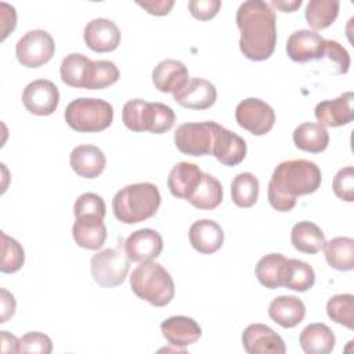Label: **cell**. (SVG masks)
I'll use <instances>...</instances> for the list:
<instances>
[{"mask_svg":"<svg viewBox=\"0 0 354 354\" xmlns=\"http://www.w3.org/2000/svg\"><path fill=\"white\" fill-rule=\"evenodd\" d=\"M235 19L241 30L242 54L252 61L270 58L277 44V15L271 6L263 0L243 1Z\"/></svg>","mask_w":354,"mask_h":354,"instance_id":"1","label":"cell"},{"mask_svg":"<svg viewBox=\"0 0 354 354\" xmlns=\"http://www.w3.org/2000/svg\"><path fill=\"white\" fill-rule=\"evenodd\" d=\"M335 195L346 202L354 201V169L353 166H346L340 169L333 178L332 184Z\"/></svg>","mask_w":354,"mask_h":354,"instance_id":"40","label":"cell"},{"mask_svg":"<svg viewBox=\"0 0 354 354\" xmlns=\"http://www.w3.org/2000/svg\"><path fill=\"white\" fill-rule=\"evenodd\" d=\"M91 277L101 288H115L124 282L130 270V259L120 249L108 248L90 260Z\"/></svg>","mask_w":354,"mask_h":354,"instance_id":"7","label":"cell"},{"mask_svg":"<svg viewBox=\"0 0 354 354\" xmlns=\"http://www.w3.org/2000/svg\"><path fill=\"white\" fill-rule=\"evenodd\" d=\"M290 241L296 250L307 254L318 253L326 242L322 230L311 221H299L292 227Z\"/></svg>","mask_w":354,"mask_h":354,"instance_id":"28","label":"cell"},{"mask_svg":"<svg viewBox=\"0 0 354 354\" xmlns=\"http://www.w3.org/2000/svg\"><path fill=\"white\" fill-rule=\"evenodd\" d=\"M242 346L249 354H285L282 337L264 324H250L242 333Z\"/></svg>","mask_w":354,"mask_h":354,"instance_id":"12","label":"cell"},{"mask_svg":"<svg viewBox=\"0 0 354 354\" xmlns=\"http://www.w3.org/2000/svg\"><path fill=\"white\" fill-rule=\"evenodd\" d=\"M354 93L346 91L335 100H326L317 104L314 109L315 119L324 127H339L348 124L354 119Z\"/></svg>","mask_w":354,"mask_h":354,"instance_id":"14","label":"cell"},{"mask_svg":"<svg viewBox=\"0 0 354 354\" xmlns=\"http://www.w3.org/2000/svg\"><path fill=\"white\" fill-rule=\"evenodd\" d=\"M221 7L220 0H191L188 1V10L191 15L199 21H207L217 15Z\"/></svg>","mask_w":354,"mask_h":354,"instance_id":"43","label":"cell"},{"mask_svg":"<svg viewBox=\"0 0 354 354\" xmlns=\"http://www.w3.org/2000/svg\"><path fill=\"white\" fill-rule=\"evenodd\" d=\"M259 198V180L249 171L239 173L231 183V199L238 207H250Z\"/></svg>","mask_w":354,"mask_h":354,"instance_id":"35","label":"cell"},{"mask_svg":"<svg viewBox=\"0 0 354 354\" xmlns=\"http://www.w3.org/2000/svg\"><path fill=\"white\" fill-rule=\"evenodd\" d=\"M55 51L53 36L43 29L26 32L15 46L18 62L26 68H39L48 62Z\"/></svg>","mask_w":354,"mask_h":354,"instance_id":"9","label":"cell"},{"mask_svg":"<svg viewBox=\"0 0 354 354\" xmlns=\"http://www.w3.org/2000/svg\"><path fill=\"white\" fill-rule=\"evenodd\" d=\"M285 263L286 257L281 253H270L263 256L254 268L259 282L268 289L283 286Z\"/></svg>","mask_w":354,"mask_h":354,"instance_id":"32","label":"cell"},{"mask_svg":"<svg viewBox=\"0 0 354 354\" xmlns=\"http://www.w3.org/2000/svg\"><path fill=\"white\" fill-rule=\"evenodd\" d=\"M236 123L253 136L267 134L275 123L274 109L260 98H246L235 108Z\"/></svg>","mask_w":354,"mask_h":354,"instance_id":"10","label":"cell"},{"mask_svg":"<svg viewBox=\"0 0 354 354\" xmlns=\"http://www.w3.org/2000/svg\"><path fill=\"white\" fill-rule=\"evenodd\" d=\"M22 104L33 115H51L59 104L58 87L47 79L33 80L22 91Z\"/></svg>","mask_w":354,"mask_h":354,"instance_id":"11","label":"cell"},{"mask_svg":"<svg viewBox=\"0 0 354 354\" xmlns=\"http://www.w3.org/2000/svg\"><path fill=\"white\" fill-rule=\"evenodd\" d=\"M86 46L95 53H109L118 48L120 43V30L118 25L108 18H94L83 32Z\"/></svg>","mask_w":354,"mask_h":354,"instance_id":"16","label":"cell"},{"mask_svg":"<svg viewBox=\"0 0 354 354\" xmlns=\"http://www.w3.org/2000/svg\"><path fill=\"white\" fill-rule=\"evenodd\" d=\"M286 54L295 62L322 59L325 54V39L310 29L296 30L288 37Z\"/></svg>","mask_w":354,"mask_h":354,"instance_id":"13","label":"cell"},{"mask_svg":"<svg viewBox=\"0 0 354 354\" xmlns=\"http://www.w3.org/2000/svg\"><path fill=\"white\" fill-rule=\"evenodd\" d=\"M293 142L301 151L319 153L325 151L329 144V133L319 123L304 122L295 129Z\"/></svg>","mask_w":354,"mask_h":354,"instance_id":"27","label":"cell"},{"mask_svg":"<svg viewBox=\"0 0 354 354\" xmlns=\"http://www.w3.org/2000/svg\"><path fill=\"white\" fill-rule=\"evenodd\" d=\"M93 62L94 61L80 53H71L62 59L59 66L62 82L71 87L84 88L93 68Z\"/></svg>","mask_w":354,"mask_h":354,"instance_id":"29","label":"cell"},{"mask_svg":"<svg viewBox=\"0 0 354 354\" xmlns=\"http://www.w3.org/2000/svg\"><path fill=\"white\" fill-rule=\"evenodd\" d=\"M326 263L337 271L354 268V239L350 236H336L322 246Z\"/></svg>","mask_w":354,"mask_h":354,"instance_id":"30","label":"cell"},{"mask_svg":"<svg viewBox=\"0 0 354 354\" xmlns=\"http://www.w3.org/2000/svg\"><path fill=\"white\" fill-rule=\"evenodd\" d=\"M1 293V324L7 322L8 318H11L15 313V307H17V303H15V299L14 296L7 292L6 289H1L0 290Z\"/></svg>","mask_w":354,"mask_h":354,"instance_id":"46","label":"cell"},{"mask_svg":"<svg viewBox=\"0 0 354 354\" xmlns=\"http://www.w3.org/2000/svg\"><path fill=\"white\" fill-rule=\"evenodd\" d=\"M69 165L77 176L83 178H95L104 171L106 158L95 145H77L71 152Z\"/></svg>","mask_w":354,"mask_h":354,"instance_id":"24","label":"cell"},{"mask_svg":"<svg viewBox=\"0 0 354 354\" xmlns=\"http://www.w3.org/2000/svg\"><path fill=\"white\" fill-rule=\"evenodd\" d=\"M105 213H106V206L104 199L94 192L82 194L73 205L75 217H79L83 214H97V216L105 217Z\"/></svg>","mask_w":354,"mask_h":354,"instance_id":"39","label":"cell"},{"mask_svg":"<svg viewBox=\"0 0 354 354\" xmlns=\"http://www.w3.org/2000/svg\"><path fill=\"white\" fill-rule=\"evenodd\" d=\"M122 119L124 126L131 131L163 134L174 126L176 115L166 104L134 98L123 105Z\"/></svg>","mask_w":354,"mask_h":354,"instance_id":"5","label":"cell"},{"mask_svg":"<svg viewBox=\"0 0 354 354\" xmlns=\"http://www.w3.org/2000/svg\"><path fill=\"white\" fill-rule=\"evenodd\" d=\"M163 249L160 234L151 228H141L131 232L124 241V252L130 261L144 263L156 259Z\"/></svg>","mask_w":354,"mask_h":354,"instance_id":"15","label":"cell"},{"mask_svg":"<svg viewBox=\"0 0 354 354\" xmlns=\"http://www.w3.org/2000/svg\"><path fill=\"white\" fill-rule=\"evenodd\" d=\"M268 315L282 328H295L304 319L306 307L299 297L282 295L271 300Z\"/></svg>","mask_w":354,"mask_h":354,"instance_id":"25","label":"cell"},{"mask_svg":"<svg viewBox=\"0 0 354 354\" xmlns=\"http://www.w3.org/2000/svg\"><path fill=\"white\" fill-rule=\"evenodd\" d=\"M223 195L224 192L221 183L216 177L203 173L201 183L187 201L196 209L212 210L221 203Z\"/></svg>","mask_w":354,"mask_h":354,"instance_id":"31","label":"cell"},{"mask_svg":"<svg viewBox=\"0 0 354 354\" xmlns=\"http://www.w3.org/2000/svg\"><path fill=\"white\" fill-rule=\"evenodd\" d=\"M212 155L225 166H236L246 156V142L236 133L218 126Z\"/></svg>","mask_w":354,"mask_h":354,"instance_id":"20","label":"cell"},{"mask_svg":"<svg viewBox=\"0 0 354 354\" xmlns=\"http://www.w3.org/2000/svg\"><path fill=\"white\" fill-rule=\"evenodd\" d=\"M189 243L202 254H212L217 252L224 243L223 228L210 218L195 221L188 231Z\"/></svg>","mask_w":354,"mask_h":354,"instance_id":"22","label":"cell"},{"mask_svg":"<svg viewBox=\"0 0 354 354\" xmlns=\"http://www.w3.org/2000/svg\"><path fill=\"white\" fill-rule=\"evenodd\" d=\"M315 272L311 266L297 259H286L283 268V286L295 292H306L313 288Z\"/></svg>","mask_w":354,"mask_h":354,"instance_id":"33","label":"cell"},{"mask_svg":"<svg viewBox=\"0 0 354 354\" xmlns=\"http://www.w3.org/2000/svg\"><path fill=\"white\" fill-rule=\"evenodd\" d=\"M339 7L337 0H310L304 11L306 21L315 30L325 29L337 18Z\"/></svg>","mask_w":354,"mask_h":354,"instance_id":"34","label":"cell"},{"mask_svg":"<svg viewBox=\"0 0 354 354\" xmlns=\"http://www.w3.org/2000/svg\"><path fill=\"white\" fill-rule=\"evenodd\" d=\"M173 98L184 108L203 111L210 108L217 98V90L213 83L201 77H192Z\"/></svg>","mask_w":354,"mask_h":354,"instance_id":"17","label":"cell"},{"mask_svg":"<svg viewBox=\"0 0 354 354\" xmlns=\"http://www.w3.org/2000/svg\"><path fill=\"white\" fill-rule=\"evenodd\" d=\"M1 351L3 353H21V339L1 330Z\"/></svg>","mask_w":354,"mask_h":354,"instance_id":"47","label":"cell"},{"mask_svg":"<svg viewBox=\"0 0 354 354\" xmlns=\"http://www.w3.org/2000/svg\"><path fill=\"white\" fill-rule=\"evenodd\" d=\"M0 19H1V40L7 37L17 26V12L15 8L4 1L0 3Z\"/></svg>","mask_w":354,"mask_h":354,"instance_id":"44","label":"cell"},{"mask_svg":"<svg viewBox=\"0 0 354 354\" xmlns=\"http://www.w3.org/2000/svg\"><path fill=\"white\" fill-rule=\"evenodd\" d=\"M299 342L306 354H328L333 350L336 337L328 325L315 322L300 332Z\"/></svg>","mask_w":354,"mask_h":354,"instance_id":"26","label":"cell"},{"mask_svg":"<svg viewBox=\"0 0 354 354\" xmlns=\"http://www.w3.org/2000/svg\"><path fill=\"white\" fill-rule=\"evenodd\" d=\"M160 332L163 337L176 347H187L202 336L199 324L185 315H174L165 319L160 324Z\"/></svg>","mask_w":354,"mask_h":354,"instance_id":"21","label":"cell"},{"mask_svg":"<svg viewBox=\"0 0 354 354\" xmlns=\"http://www.w3.org/2000/svg\"><path fill=\"white\" fill-rule=\"evenodd\" d=\"M218 123L206 120L201 123H183L174 133L177 149L191 156L212 155Z\"/></svg>","mask_w":354,"mask_h":354,"instance_id":"8","label":"cell"},{"mask_svg":"<svg viewBox=\"0 0 354 354\" xmlns=\"http://www.w3.org/2000/svg\"><path fill=\"white\" fill-rule=\"evenodd\" d=\"M25 263V252L21 243L1 232V263L0 271L4 274H12L22 268Z\"/></svg>","mask_w":354,"mask_h":354,"instance_id":"37","label":"cell"},{"mask_svg":"<svg viewBox=\"0 0 354 354\" xmlns=\"http://www.w3.org/2000/svg\"><path fill=\"white\" fill-rule=\"evenodd\" d=\"M328 317L347 329L354 328V296L350 293L335 295L326 303Z\"/></svg>","mask_w":354,"mask_h":354,"instance_id":"36","label":"cell"},{"mask_svg":"<svg viewBox=\"0 0 354 354\" xmlns=\"http://www.w3.org/2000/svg\"><path fill=\"white\" fill-rule=\"evenodd\" d=\"M203 171L198 165L189 162L176 163L167 177V188L173 196L180 199H188L198 184L201 183Z\"/></svg>","mask_w":354,"mask_h":354,"instance_id":"23","label":"cell"},{"mask_svg":"<svg viewBox=\"0 0 354 354\" xmlns=\"http://www.w3.org/2000/svg\"><path fill=\"white\" fill-rule=\"evenodd\" d=\"M271 6L277 7L278 10L283 11V12H293V11H296L301 6V0H290V1H286V0H272Z\"/></svg>","mask_w":354,"mask_h":354,"instance_id":"48","label":"cell"},{"mask_svg":"<svg viewBox=\"0 0 354 354\" xmlns=\"http://www.w3.org/2000/svg\"><path fill=\"white\" fill-rule=\"evenodd\" d=\"M75 218L72 235L77 246L88 250L100 249L106 239L104 217L97 214H83Z\"/></svg>","mask_w":354,"mask_h":354,"instance_id":"18","label":"cell"},{"mask_svg":"<svg viewBox=\"0 0 354 354\" xmlns=\"http://www.w3.org/2000/svg\"><path fill=\"white\" fill-rule=\"evenodd\" d=\"M130 286L137 297L155 307H165L174 297L173 278L162 264L153 260L144 261L133 270Z\"/></svg>","mask_w":354,"mask_h":354,"instance_id":"4","label":"cell"},{"mask_svg":"<svg viewBox=\"0 0 354 354\" xmlns=\"http://www.w3.org/2000/svg\"><path fill=\"white\" fill-rule=\"evenodd\" d=\"M66 124L80 133H97L108 129L113 120V108L101 98H76L66 105Z\"/></svg>","mask_w":354,"mask_h":354,"instance_id":"6","label":"cell"},{"mask_svg":"<svg viewBox=\"0 0 354 354\" xmlns=\"http://www.w3.org/2000/svg\"><path fill=\"white\" fill-rule=\"evenodd\" d=\"M53 351L51 339L40 332H28L21 337V353L50 354Z\"/></svg>","mask_w":354,"mask_h":354,"instance_id":"41","label":"cell"},{"mask_svg":"<svg viewBox=\"0 0 354 354\" xmlns=\"http://www.w3.org/2000/svg\"><path fill=\"white\" fill-rule=\"evenodd\" d=\"M140 7H142L151 15H167L174 6L173 0H148V1H137Z\"/></svg>","mask_w":354,"mask_h":354,"instance_id":"45","label":"cell"},{"mask_svg":"<svg viewBox=\"0 0 354 354\" xmlns=\"http://www.w3.org/2000/svg\"><path fill=\"white\" fill-rule=\"evenodd\" d=\"M322 181L319 167L306 159L279 163L268 183V202L278 212H289L300 195L315 192Z\"/></svg>","mask_w":354,"mask_h":354,"instance_id":"2","label":"cell"},{"mask_svg":"<svg viewBox=\"0 0 354 354\" xmlns=\"http://www.w3.org/2000/svg\"><path fill=\"white\" fill-rule=\"evenodd\" d=\"M326 57L336 68L337 73H347L350 68V55L347 50L335 40H325V54Z\"/></svg>","mask_w":354,"mask_h":354,"instance_id":"42","label":"cell"},{"mask_svg":"<svg viewBox=\"0 0 354 354\" xmlns=\"http://www.w3.org/2000/svg\"><path fill=\"white\" fill-rule=\"evenodd\" d=\"M189 80L184 62L177 59H163L152 71V83L160 93L176 94Z\"/></svg>","mask_w":354,"mask_h":354,"instance_id":"19","label":"cell"},{"mask_svg":"<svg viewBox=\"0 0 354 354\" xmlns=\"http://www.w3.org/2000/svg\"><path fill=\"white\" fill-rule=\"evenodd\" d=\"M160 192L152 183H136L119 189L112 199V210L123 224H136L151 218L160 206Z\"/></svg>","mask_w":354,"mask_h":354,"instance_id":"3","label":"cell"},{"mask_svg":"<svg viewBox=\"0 0 354 354\" xmlns=\"http://www.w3.org/2000/svg\"><path fill=\"white\" fill-rule=\"evenodd\" d=\"M119 76H120L119 69L112 61H108V59L94 61L84 88H87V90L105 88V87L116 83Z\"/></svg>","mask_w":354,"mask_h":354,"instance_id":"38","label":"cell"}]
</instances>
